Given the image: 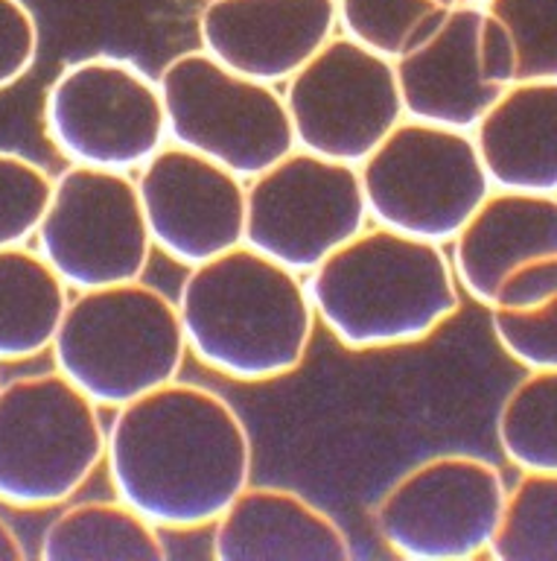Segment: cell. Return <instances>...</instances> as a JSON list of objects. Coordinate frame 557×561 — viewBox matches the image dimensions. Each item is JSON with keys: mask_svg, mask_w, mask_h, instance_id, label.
Masks as SVG:
<instances>
[{"mask_svg": "<svg viewBox=\"0 0 557 561\" xmlns=\"http://www.w3.org/2000/svg\"><path fill=\"white\" fill-rule=\"evenodd\" d=\"M103 465L114 494L158 529L193 533L252 482L254 445L225 394L175 377L114 410Z\"/></svg>", "mask_w": 557, "mask_h": 561, "instance_id": "cell-1", "label": "cell"}, {"mask_svg": "<svg viewBox=\"0 0 557 561\" xmlns=\"http://www.w3.org/2000/svg\"><path fill=\"white\" fill-rule=\"evenodd\" d=\"M175 305L190 357L236 383L298 371L318 324L304 275L248 243L190 266Z\"/></svg>", "mask_w": 557, "mask_h": 561, "instance_id": "cell-2", "label": "cell"}, {"mask_svg": "<svg viewBox=\"0 0 557 561\" xmlns=\"http://www.w3.org/2000/svg\"><path fill=\"white\" fill-rule=\"evenodd\" d=\"M304 278L318 324L348 351L418 345L462 307L446 245L376 222Z\"/></svg>", "mask_w": 557, "mask_h": 561, "instance_id": "cell-3", "label": "cell"}, {"mask_svg": "<svg viewBox=\"0 0 557 561\" xmlns=\"http://www.w3.org/2000/svg\"><path fill=\"white\" fill-rule=\"evenodd\" d=\"M187 354L175 298L143 278L73 293L50 345L53 368L100 410L182 377Z\"/></svg>", "mask_w": 557, "mask_h": 561, "instance_id": "cell-4", "label": "cell"}, {"mask_svg": "<svg viewBox=\"0 0 557 561\" xmlns=\"http://www.w3.org/2000/svg\"><path fill=\"white\" fill-rule=\"evenodd\" d=\"M100 407L59 368L0 383V503L65 506L105 462Z\"/></svg>", "mask_w": 557, "mask_h": 561, "instance_id": "cell-5", "label": "cell"}, {"mask_svg": "<svg viewBox=\"0 0 557 561\" xmlns=\"http://www.w3.org/2000/svg\"><path fill=\"white\" fill-rule=\"evenodd\" d=\"M376 226L450 245L494 191L473 131L403 117L359 164Z\"/></svg>", "mask_w": 557, "mask_h": 561, "instance_id": "cell-6", "label": "cell"}, {"mask_svg": "<svg viewBox=\"0 0 557 561\" xmlns=\"http://www.w3.org/2000/svg\"><path fill=\"white\" fill-rule=\"evenodd\" d=\"M170 144L243 175L295 149L283 91L225 68L201 47L175 53L158 73Z\"/></svg>", "mask_w": 557, "mask_h": 561, "instance_id": "cell-7", "label": "cell"}, {"mask_svg": "<svg viewBox=\"0 0 557 561\" xmlns=\"http://www.w3.org/2000/svg\"><path fill=\"white\" fill-rule=\"evenodd\" d=\"M44 135L68 164L138 173L170 144L158 77L114 53L70 61L44 91Z\"/></svg>", "mask_w": 557, "mask_h": 561, "instance_id": "cell-8", "label": "cell"}, {"mask_svg": "<svg viewBox=\"0 0 557 561\" xmlns=\"http://www.w3.org/2000/svg\"><path fill=\"white\" fill-rule=\"evenodd\" d=\"M508 485L497 465L450 450L411 465L371 508L380 541L406 561H471L488 556Z\"/></svg>", "mask_w": 557, "mask_h": 561, "instance_id": "cell-9", "label": "cell"}, {"mask_svg": "<svg viewBox=\"0 0 557 561\" xmlns=\"http://www.w3.org/2000/svg\"><path fill=\"white\" fill-rule=\"evenodd\" d=\"M33 243L70 293L143 278L155 252L135 175L85 164L53 175Z\"/></svg>", "mask_w": 557, "mask_h": 561, "instance_id": "cell-10", "label": "cell"}, {"mask_svg": "<svg viewBox=\"0 0 557 561\" xmlns=\"http://www.w3.org/2000/svg\"><path fill=\"white\" fill-rule=\"evenodd\" d=\"M371 222L359 167L295 147L245 182V243L310 275Z\"/></svg>", "mask_w": 557, "mask_h": 561, "instance_id": "cell-11", "label": "cell"}, {"mask_svg": "<svg viewBox=\"0 0 557 561\" xmlns=\"http://www.w3.org/2000/svg\"><path fill=\"white\" fill-rule=\"evenodd\" d=\"M295 147L359 167L406 117L394 59L336 33L283 82Z\"/></svg>", "mask_w": 557, "mask_h": 561, "instance_id": "cell-12", "label": "cell"}, {"mask_svg": "<svg viewBox=\"0 0 557 561\" xmlns=\"http://www.w3.org/2000/svg\"><path fill=\"white\" fill-rule=\"evenodd\" d=\"M135 182L155 252L184 270L245 243V179L228 167L164 144Z\"/></svg>", "mask_w": 557, "mask_h": 561, "instance_id": "cell-13", "label": "cell"}, {"mask_svg": "<svg viewBox=\"0 0 557 561\" xmlns=\"http://www.w3.org/2000/svg\"><path fill=\"white\" fill-rule=\"evenodd\" d=\"M199 47L248 79L283 88L333 35L336 0H205Z\"/></svg>", "mask_w": 557, "mask_h": 561, "instance_id": "cell-14", "label": "cell"}, {"mask_svg": "<svg viewBox=\"0 0 557 561\" xmlns=\"http://www.w3.org/2000/svg\"><path fill=\"white\" fill-rule=\"evenodd\" d=\"M481 26L485 7L459 3L394 59L406 117L473 131L499 96L481 65Z\"/></svg>", "mask_w": 557, "mask_h": 561, "instance_id": "cell-15", "label": "cell"}, {"mask_svg": "<svg viewBox=\"0 0 557 561\" xmlns=\"http://www.w3.org/2000/svg\"><path fill=\"white\" fill-rule=\"evenodd\" d=\"M217 561H348V533L330 512L287 485L248 482L210 526Z\"/></svg>", "mask_w": 557, "mask_h": 561, "instance_id": "cell-16", "label": "cell"}, {"mask_svg": "<svg viewBox=\"0 0 557 561\" xmlns=\"http://www.w3.org/2000/svg\"><path fill=\"white\" fill-rule=\"evenodd\" d=\"M546 254H557V196L549 193L494 187L450 243L459 287L481 307L514 266Z\"/></svg>", "mask_w": 557, "mask_h": 561, "instance_id": "cell-17", "label": "cell"}, {"mask_svg": "<svg viewBox=\"0 0 557 561\" xmlns=\"http://www.w3.org/2000/svg\"><path fill=\"white\" fill-rule=\"evenodd\" d=\"M473 140L497 191L557 196V82L520 79L499 91Z\"/></svg>", "mask_w": 557, "mask_h": 561, "instance_id": "cell-18", "label": "cell"}, {"mask_svg": "<svg viewBox=\"0 0 557 561\" xmlns=\"http://www.w3.org/2000/svg\"><path fill=\"white\" fill-rule=\"evenodd\" d=\"M70 287L35 245L0 249V363L50 354Z\"/></svg>", "mask_w": 557, "mask_h": 561, "instance_id": "cell-19", "label": "cell"}, {"mask_svg": "<svg viewBox=\"0 0 557 561\" xmlns=\"http://www.w3.org/2000/svg\"><path fill=\"white\" fill-rule=\"evenodd\" d=\"M164 529L114 494L112 500L70 503L44 526V561H164Z\"/></svg>", "mask_w": 557, "mask_h": 561, "instance_id": "cell-20", "label": "cell"}, {"mask_svg": "<svg viewBox=\"0 0 557 561\" xmlns=\"http://www.w3.org/2000/svg\"><path fill=\"white\" fill-rule=\"evenodd\" d=\"M497 442L517 471L557 473V368L529 371L497 415Z\"/></svg>", "mask_w": 557, "mask_h": 561, "instance_id": "cell-21", "label": "cell"}, {"mask_svg": "<svg viewBox=\"0 0 557 561\" xmlns=\"http://www.w3.org/2000/svg\"><path fill=\"white\" fill-rule=\"evenodd\" d=\"M494 561H557V473L520 471L490 541Z\"/></svg>", "mask_w": 557, "mask_h": 561, "instance_id": "cell-22", "label": "cell"}, {"mask_svg": "<svg viewBox=\"0 0 557 561\" xmlns=\"http://www.w3.org/2000/svg\"><path fill=\"white\" fill-rule=\"evenodd\" d=\"M462 0H336L339 30L371 50L397 59Z\"/></svg>", "mask_w": 557, "mask_h": 561, "instance_id": "cell-23", "label": "cell"}, {"mask_svg": "<svg viewBox=\"0 0 557 561\" xmlns=\"http://www.w3.org/2000/svg\"><path fill=\"white\" fill-rule=\"evenodd\" d=\"M514 38L517 82H557V0H488Z\"/></svg>", "mask_w": 557, "mask_h": 561, "instance_id": "cell-24", "label": "cell"}, {"mask_svg": "<svg viewBox=\"0 0 557 561\" xmlns=\"http://www.w3.org/2000/svg\"><path fill=\"white\" fill-rule=\"evenodd\" d=\"M50 191L47 167L15 149H0V249L33 240Z\"/></svg>", "mask_w": 557, "mask_h": 561, "instance_id": "cell-25", "label": "cell"}, {"mask_svg": "<svg viewBox=\"0 0 557 561\" xmlns=\"http://www.w3.org/2000/svg\"><path fill=\"white\" fill-rule=\"evenodd\" d=\"M490 331L499 348L525 371L557 368V298L532 313L488 310Z\"/></svg>", "mask_w": 557, "mask_h": 561, "instance_id": "cell-26", "label": "cell"}, {"mask_svg": "<svg viewBox=\"0 0 557 561\" xmlns=\"http://www.w3.org/2000/svg\"><path fill=\"white\" fill-rule=\"evenodd\" d=\"M42 47L38 18L26 0H0V91L33 70Z\"/></svg>", "mask_w": 557, "mask_h": 561, "instance_id": "cell-27", "label": "cell"}, {"mask_svg": "<svg viewBox=\"0 0 557 561\" xmlns=\"http://www.w3.org/2000/svg\"><path fill=\"white\" fill-rule=\"evenodd\" d=\"M557 298V254L534 257L508 272L499 280L497 293L490 298L488 310L506 313H532L537 307L549 305Z\"/></svg>", "mask_w": 557, "mask_h": 561, "instance_id": "cell-28", "label": "cell"}, {"mask_svg": "<svg viewBox=\"0 0 557 561\" xmlns=\"http://www.w3.org/2000/svg\"><path fill=\"white\" fill-rule=\"evenodd\" d=\"M481 65H485V77L490 79V85H497L499 91L517 82L514 38L488 9H485V26H481Z\"/></svg>", "mask_w": 557, "mask_h": 561, "instance_id": "cell-29", "label": "cell"}, {"mask_svg": "<svg viewBox=\"0 0 557 561\" xmlns=\"http://www.w3.org/2000/svg\"><path fill=\"white\" fill-rule=\"evenodd\" d=\"M26 559V547L15 526L9 524L7 517L0 515V561H21Z\"/></svg>", "mask_w": 557, "mask_h": 561, "instance_id": "cell-30", "label": "cell"}, {"mask_svg": "<svg viewBox=\"0 0 557 561\" xmlns=\"http://www.w3.org/2000/svg\"><path fill=\"white\" fill-rule=\"evenodd\" d=\"M462 3H471V7H485L488 0H462Z\"/></svg>", "mask_w": 557, "mask_h": 561, "instance_id": "cell-31", "label": "cell"}, {"mask_svg": "<svg viewBox=\"0 0 557 561\" xmlns=\"http://www.w3.org/2000/svg\"><path fill=\"white\" fill-rule=\"evenodd\" d=\"M0 383H3V380H0Z\"/></svg>", "mask_w": 557, "mask_h": 561, "instance_id": "cell-32", "label": "cell"}]
</instances>
